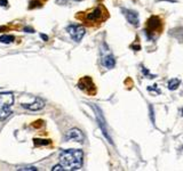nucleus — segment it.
I'll return each mask as SVG.
<instances>
[{
  "label": "nucleus",
  "mask_w": 183,
  "mask_h": 171,
  "mask_svg": "<svg viewBox=\"0 0 183 171\" xmlns=\"http://www.w3.org/2000/svg\"><path fill=\"white\" fill-rule=\"evenodd\" d=\"M82 151L64 149L60 154V163L65 170H79L82 165Z\"/></svg>",
  "instance_id": "obj_1"
},
{
  "label": "nucleus",
  "mask_w": 183,
  "mask_h": 171,
  "mask_svg": "<svg viewBox=\"0 0 183 171\" xmlns=\"http://www.w3.org/2000/svg\"><path fill=\"white\" fill-rule=\"evenodd\" d=\"M108 17V11L105 10L103 6H97L92 11H88L82 16L84 22L93 24V23H101Z\"/></svg>",
  "instance_id": "obj_2"
},
{
  "label": "nucleus",
  "mask_w": 183,
  "mask_h": 171,
  "mask_svg": "<svg viewBox=\"0 0 183 171\" xmlns=\"http://www.w3.org/2000/svg\"><path fill=\"white\" fill-rule=\"evenodd\" d=\"M14 103L11 93H0V119H6L11 114V107Z\"/></svg>",
  "instance_id": "obj_3"
},
{
  "label": "nucleus",
  "mask_w": 183,
  "mask_h": 171,
  "mask_svg": "<svg viewBox=\"0 0 183 171\" xmlns=\"http://www.w3.org/2000/svg\"><path fill=\"white\" fill-rule=\"evenodd\" d=\"M163 29V22L159 16L152 15L150 16L148 22H146V29L144 30V34L148 39L153 40V34L156 32H160Z\"/></svg>",
  "instance_id": "obj_4"
},
{
  "label": "nucleus",
  "mask_w": 183,
  "mask_h": 171,
  "mask_svg": "<svg viewBox=\"0 0 183 171\" xmlns=\"http://www.w3.org/2000/svg\"><path fill=\"white\" fill-rule=\"evenodd\" d=\"M93 108H94V111H95V114H96L97 124H98V127L101 128V130H102V132H103V135H104V137L108 139V141L110 143V144H113L112 138L110 137V135H109L108 128H107V122H105L104 116H103V114H102V111L97 107V106H95V105H93Z\"/></svg>",
  "instance_id": "obj_5"
},
{
  "label": "nucleus",
  "mask_w": 183,
  "mask_h": 171,
  "mask_svg": "<svg viewBox=\"0 0 183 171\" xmlns=\"http://www.w3.org/2000/svg\"><path fill=\"white\" fill-rule=\"evenodd\" d=\"M67 30H68V32H69V34L71 35L72 39L75 41H77V42H79V41L81 40L82 37L86 33L85 27H82V26H80V25H75V24H71L70 26H68Z\"/></svg>",
  "instance_id": "obj_6"
},
{
  "label": "nucleus",
  "mask_w": 183,
  "mask_h": 171,
  "mask_svg": "<svg viewBox=\"0 0 183 171\" xmlns=\"http://www.w3.org/2000/svg\"><path fill=\"white\" fill-rule=\"evenodd\" d=\"M78 88L84 90V91H86V93L90 94V95H94V94L96 93V88H95V86H94V83H93V80H92L89 77L82 78L81 80L78 82Z\"/></svg>",
  "instance_id": "obj_7"
},
{
  "label": "nucleus",
  "mask_w": 183,
  "mask_h": 171,
  "mask_svg": "<svg viewBox=\"0 0 183 171\" xmlns=\"http://www.w3.org/2000/svg\"><path fill=\"white\" fill-rule=\"evenodd\" d=\"M65 140H73L77 143H84L85 140V135L82 134L81 130H79L77 128L70 129L65 135Z\"/></svg>",
  "instance_id": "obj_8"
},
{
  "label": "nucleus",
  "mask_w": 183,
  "mask_h": 171,
  "mask_svg": "<svg viewBox=\"0 0 183 171\" xmlns=\"http://www.w3.org/2000/svg\"><path fill=\"white\" fill-rule=\"evenodd\" d=\"M123 13L129 24H132L133 26L140 25V17H138L137 11L131 10V9H123Z\"/></svg>",
  "instance_id": "obj_9"
},
{
  "label": "nucleus",
  "mask_w": 183,
  "mask_h": 171,
  "mask_svg": "<svg viewBox=\"0 0 183 171\" xmlns=\"http://www.w3.org/2000/svg\"><path fill=\"white\" fill-rule=\"evenodd\" d=\"M45 106L44 104V102L41 101L40 98H37L34 103H30V104H23V107L28 108V110H30V111H39L41 108Z\"/></svg>",
  "instance_id": "obj_10"
},
{
  "label": "nucleus",
  "mask_w": 183,
  "mask_h": 171,
  "mask_svg": "<svg viewBox=\"0 0 183 171\" xmlns=\"http://www.w3.org/2000/svg\"><path fill=\"white\" fill-rule=\"evenodd\" d=\"M102 64L105 67H108V69H112V67H115V65H116V60H115V57L112 55L104 56L103 60H102Z\"/></svg>",
  "instance_id": "obj_11"
},
{
  "label": "nucleus",
  "mask_w": 183,
  "mask_h": 171,
  "mask_svg": "<svg viewBox=\"0 0 183 171\" xmlns=\"http://www.w3.org/2000/svg\"><path fill=\"white\" fill-rule=\"evenodd\" d=\"M180 85H181V80H180V79H177V78L171 79L167 83V88L171 90V91H174V90H176L179 88Z\"/></svg>",
  "instance_id": "obj_12"
},
{
  "label": "nucleus",
  "mask_w": 183,
  "mask_h": 171,
  "mask_svg": "<svg viewBox=\"0 0 183 171\" xmlns=\"http://www.w3.org/2000/svg\"><path fill=\"white\" fill-rule=\"evenodd\" d=\"M15 41V38L13 35H9V34H4L0 37V42L1 44H11Z\"/></svg>",
  "instance_id": "obj_13"
},
{
  "label": "nucleus",
  "mask_w": 183,
  "mask_h": 171,
  "mask_svg": "<svg viewBox=\"0 0 183 171\" xmlns=\"http://www.w3.org/2000/svg\"><path fill=\"white\" fill-rule=\"evenodd\" d=\"M33 143L36 146H40V145H49L52 140H49V139H39V138H34L33 139Z\"/></svg>",
  "instance_id": "obj_14"
},
{
  "label": "nucleus",
  "mask_w": 183,
  "mask_h": 171,
  "mask_svg": "<svg viewBox=\"0 0 183 171\" xmlns=\"http://www.w3.org/2000/svg\"><path fill=\"white\" fill-rule=\"evenodd\" d=\"M42 1L41 0H31L30 5H29V9H32V8H40L42 7Z\"/></svg>",
  "instance_id": "obj_15"
},
{
  "label": "nucleus",
  "mask_w": 183,
  "mask_h": 171,
  "mask_svg": "<svg viewBox=\"0 0 183 171\" xmlns=\"http://www.w3.org/2000/svg\"><path fill=\"white\" fill-rule=\"evenodd\" d=\"M52 170H53V171H60V170H61V171H64L65 169H64V167L62 165V164H59V165H55V167L53 168Z\"/></svg>",
  "instance_id": "obj_16"
},
{
  "label": "nucleus",
  "mask_w": 183,
  "mask_h": 171,
  "mask_svg": "<svg viewBox=\"0 0 183 171\" xmlns=\"http://www.w3.org/2000/svg\"><path fill=\"white\" fill-rule=\"evenodd\" d=\"M150 116H151V121H152V123L155 124V114H153V107L150 105Z\"/></svg>",
  "instance_id": "obj_17"
},
{
  "label": "nucleus",
  "mask_w": 183,
  "mask_h": 171,
  "mask_svg": "<svg viewBox=\"0 0 183 171\" xmlns=\"http://www.w3.org/2000/svg\"><path fill=\"white\" fill-rule=\"evenodd\" d=\"M17 170H37L36 167H23V168H19Z\"/></svg>",
  "instance_id": "obj_18"
},
{
  "label": "nucleus",
  "mask_w": 183,
  "mask_h": 171,
  "mask_svg": "<svg viewBox=\"0 0 183 171\" xmlns=\"http://www.w3.org/2000/svg\"><path fill=\"white\" fill-rule=\"evenodd\" d=\"M0 6H1V7H7L8 1L7 0H0Z\"/></svg>",
  "instance_id": "obj_19"
},
{
  "label": "nucleus",
  "mask_w": 183,
  "mask_h": 171,
  "mask_svg": "<svg viewBox=\"0 0 183 171\" xmlns=\"http://www.w3.org/2000/svg\"><path fill=\"white\" fill-rule=\"evenodd\" d=\"M131 48H134V50H140V49H141V46L140 45H132L131 46Z\"/></svg>",
  "instance_id": "obj_20"
},
{
  "label": "nucleus",
  "mask_w": 183,
  "mask_h": 171,
  "mask_svg": "<svg viewBox=\"0 0 183 171\" xmlns=\"http://www.w3.org/2000/svg\"><path fill=\"white\" fill-rule=\"evenodd\" d=\"M24 31H25V32H29V33H32V32H34L33 29H30V27H24Z\"/></svg>",
  "instance_id": "obj_21"
},
{
  "label": "nucleus",
  "mask_w": 183,
  "mask_h": 171,
  "mask_svg": "<svg viewBox=\"0 0 183 171\" xmlns=\"http://www.w3.org/2000/svg\"><path fill=\"white\" fill-rule=\"evenodd\" d=\"M40 37H41V39H44L45 41L48 40V35H46V34H42V33H41V34H40Z\"/></svg>",
  "instance_id": "obj_22"
},
{
  "label": "nucleus",
  "mask_w": 183,
  "mask_h": 171,
  "mask_svg": "<svg viewBox=\"0 0 183 171\" xmlns=\"http://www.w3.org/2000/svg\"><path fill=\"white\" fill-rule=\"evenodd\" d=\"M4 29H5V27H0V30H4Z\"/></svg>",
  "instance_id": "obj_23"
},
{
  "label": "nucleus",
  "mask_w": 183,
  "mask_h": 171,
  "mask_svg": "<svg viewBox=\"0 0 183 171\" xmlns=\"http://www.w3.org/2000/svg\"><path fill=\"white\" fill-rule=\"evenodd\" d=\"M75 1H82V0H75Z\"/></svg>",
  "instance_id": "obj_24"
},
{
  "label": "nucleus",
  "mask_w": 183,
  "mask_h": 171,
  "mask_svg": "<svg viewBox=\"0 0 183 171\" xmlns=\"http://www.w3.org/2000/svg\"><path fill=\"white\" fill-rule=\"evenodd\" d=\"M182 115H183V110H182Z\"/></svg>",
  "instance_id": "obj_25"
}]
</instances>
